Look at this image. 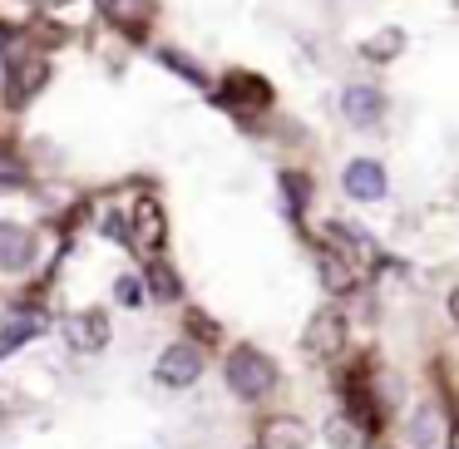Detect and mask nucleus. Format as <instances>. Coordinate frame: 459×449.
<instances>
[{"label": "nucleus", "instance_id": "nucleus-1", "mask_svg": "<svg viewBox=\"0 0 459 449\" xmlns=\"http://www.w3.org/2000/svg\"><path fill=\"white\" fill-rule=\"evenodd\" d=\"M228 385H232L238 400L257 405V400H267L272 390H277V366H272L257 346H238L228 356Z\"/></svg>", "mask_w": 459, "mask_h": 449}, {"label": "nucleus", "instance_id": "nucleus-2", "mask_svg": "<svg viewBox=\"0 0 459 449\" xmlns=\"http://www.w3.org/2000/svg\"><path fill=\"white\" fill-rule=\"evenodd\" d=\"M163 237H169V222H163V208L153 198H139L129 212V232H124V242H129L139 257H153V252L163 247Z\"/></svg>", "mask_w": 459, "mask_h": 449}, {"label": "nucleus", "instance_id": "nucleus-3", "mask_svg": "<svg viewBox=\"0 0 459 449\" xmlns=\"http://www.w3.org/2000/svg\"><path fill=\"white\" fill-rule=\"evenodd\" d=\"M198 376H203V350L193 346V341H173V346L153 360V380H159V385H169V390L193 385Z\"/></svg>", "mask_w": 459, "mask_h": 449}, {"label": "nucleus", "instance_id": "nucleus-4", "mask_svg": "<svg viewBox=\"0 0 459 449\" xmlns=\"http://www.w3.org/2000/svg\"><path fill=\"white\" fill-rule=\"evenodd\" d=\"M341 114H346V124H356V129H376V124L385 119V94L370 90V84H351V90L341 94Z\"/></svg>", "mask_w": 459, "mask_h": 449}, {"label": "nucleus", "instance_id": "nucleus-5", "mask_svg": "<svg viewBox=\"0 0 459 449\" xmlns=\"http://www.w3.org/2000/svg\"><path fill=\"white\" fill-rule=\"evenodd\" d=\"M35 262V232L21 222H0V272H25Z\"/></svg>", "mask_w": 459, "mask_h": 449}, {"label": "nucleus", "instance_id": "nucleus-6", "mask_svg": "<svg viewBox=\"0 0 459 449\" xmlns=\"http://www.w3.org/2000/svg\"><path fill=\"white\" fill-rule=\"evenodd\" d=\"M70 346L74 350H84V356H94V350H104L109 346V316H104L100 307H90V311H80V316H70Z\"/></svg>", "mask_w": 459, "mask_h": 449}, {"label": "nucleus", "instance_id": "nucleus-7", "mask_svg": "<svg viewBox=\"0 0 459 449\" xmlns=\"http://www.w3.org/2000/svg\"><path fill=\"white\" fill-rule=\"evenodd\" d=\"M341 346H346V321H341V311H316L307 326V350L311 356H341Z\"/></svg>", "mask_w": 459, "mask_h": 449}, {"label": "nucleus", "instance_id": "nucleus-8", "mask_svg": "<svg viewBox=\"0 0 459 449\" xmlns=\"http://www.w3.org/2000/svg\"><path fill=\"white\" fill-rule=\"evenodd\" d=\"M346 193L356 203H376V198H385V168H380L376 159H356V163H346Z\"/></svg>", "mask_w": 459, "mask_h": 449}, {"label": "nucleus", "instance_id": "nucleus-9", "mask_svg": "<svg viewBox=\"0 0 459 449\" xmlns=\"http://www.w3.org/2000/svg\"><path fill=\"white\" fill-rule=\"evenodd\" d=\"M45 80H50V65H45V55H25V60H15V65H11V104L35 99V94L45 90Z\"/></svg>", "mask_w": 459, "mask_h": 449}, {"label": "nucleus", "instance_id": "nucleus-10", "mask_svg": "<svg viewBox=\"0 0 459 449\" xmlns=\"http://www.w3.org/2000/svg\"><path fill=\"white\" fill-rule=\"evenodd\" d=\"M257 449H307V425H301L297 415L262 419V445Z\"/></svg>", "mask_w": 459, "mask_h": 449}, {"label": "nucleus", "instance_id": "nucleus-11", "mask_svg": "<svg viewBox=\"0 0 459 449\" xmlns=\"http://www.w3.org/2000/svg\"><path fill=\"white\" fill-rule=\"evenodd\" d=\"M222 99H228V104H242V109H262V104L272 99V90L257 80V74H228V84H222Z\"/></svg>", "mask_w": 459, "mask_h": 449}, {"label": "nucleus", "instance_id": "nucleus-12", "mask_svg": "<svg viewBox=\"0 0 459 449\" xmlns=\"http://www.w3.org/2000/svg\"><path fill=\"white\" fill-rule=\"evenodd\" d=\"M316 267H321L326 291H351L356 287V267H346V257H341L336 247H316Z\"/></svg>", "mask_w": 459, "mask_h": 449}, {"label": "nucleus", "instance_id": "nucleus-13", "mask_svg": "<svg viewBox=\"0 0 459 449\" xmlns=\"http://www.w3.org/2000/svg\"><path fill=\"white\" fill-rule=\"evenodd\" d=\"M94 5H100L114 25H124V30H134V35H139L143 21H149V0H94Z\"/></svg>", "mask_w": 459, "mask_h": 449}, {"label": "nucleus", "instance_id": "nucleus-14", "mask_svg": "<svg viewBox=\"0 0 459 449\" xmlns=\"http://www.w3.org/2000/svg\"><path fill=\"white\" fill-rule=\"evenodd\" d=\"M143 287H149L159 301H178L183 297V281H178V272H173L169 262H149V281H143Z\"/></svg>", "mask_w": 459, "mask_h": 449}, {"label": "nucleus", "instance_id": "nucleus-15", "mask_svg": "<svg viewBox=\"0 0 459 449\" xmlns=\"http://www.w3.org/2000/svg\"><path fill=\"white\" fill-rule=\"evenodd\" d=\"M35 336H40V321L35 316H21V321H11V326H0V360L15 356V350H21L25 341H35Z\"/></svg>", "mask_w": 459, "mask_h": 449}, {"label": "nucleus", "instance_id": "nucleus-16", "mask_svg": "<svg viewBox=\"0 0 459 449\" xmlns=\"http://www.w3.org/2000/svg\"><path fill=\"white\" fill-rule=\"evenodd\" d=\"M400 45H405V35H400V30H385V35H370V40L360 45V55H366V60H395Z\"/></svg>", "mask_w": 459, "mask_h": 449}, {"label": "nucleus", "instance_id": "nucleus-17", "mask_svg": "<svg viewBox=\"0 0 459 449\" xmlns=\"http://www.w3.org/2000/svg\"><path fill=\"white\" fill-rule=\"evenodd\" d=\"M410 429H415V439H420L425 449H439V410H420Z\"/></svg>", "mask_w": 459, "mask_h": 449}, {"label": "nucleus", "instance_id": "nucleus-18", "mask_svg": "<svg viewBox=\"0 0 459 449\" xmlns=\"http://www.w3.org/2000/svg\"><path fill=\"white\" fill-rule=\"evenodd\" d=\"M281 188H287V208H291V218H297L311 198V183L301 178V173H281Z\"/></svg>", "mask_w": 459, "mask_h": 449}, {"label": "nucleus", "instance_id": "nucleus-19", "mask_svg": "<svg viewBox=\"0 0 459 449\" xmlns=\"http://www.w3.org/2000/svg\"><path fill=\"white\" fill-rule=\"evenodd\" d=\"M15 183H25V163L15 159L11 143H0V188H15Z\"/></svg>", "mask_w": 459, "mask_h": 449}, {"label": "nucleus", "instance_id": "nucleus-20", "mask_svg": "<svg viewBox=\"0 0 459 449\" xmlns=\"http://www.w3.org/2000/svg\"><path fill=\"white\" fill-rule=\"evenodd\" d=\"M326 439H331L336 449H360V445H366V439H360V429L351 425V419H331V425H326Z\"/></svg>", "mask_w": 459, "mask_h": 449}, {"label": "nucleus", "instance_id": "nucleus-21", "mask_svg": "<svg viewBox=\"0 0 459 449\" xmlns=\"http://www.w3.org/2000/svg\"><path fill=\"white\" fill-rule=\"evenodd\" d=\"M114 301H119V307H143V281L139 277H119L114 281Z\"/></svg>", "mask_w": 459, "mask_h": 449}, {"label": "nucleus", "instance_id": "nucleus-22", "mask_svg": "<svg viewBox=\"0 0 459 449\" xmlns=\"http://www.w3.org/2000/svg\"><path fill=\"white\" fill-rule=\"evenodd\" d=\"M163 65H173V70H178V74H183V80H193V84H203V70H198V65H193V60H183V55H178V50H163Z\"/></svg>", "mask_w": 459, "mask_h": 449}, {"label": "nucleus", "instance_id": "nucleus-23", "mask_svg": "<svg viewBox=\"0 0 459 449\" xmlns=\"http://www.w3.org/2000/svg\"><path fill=\"white\" fill-rule=\"evenodd\" d=\"M188 326H193V336H203V341H212V336H218V326H212V321L203 316V311H188Z\"/></svg>", "mask_w": 459, "mask_h": 449}, {"label": "nucleus", "instance_id": "nucleus-24", "mask_svg": "<svg viewBox=\"0 0 459 449\" xmlns=\"http://www.w3.org/2000/svg\"><path fill=\"white\" fill-rule=\"evenodd\" d=\"M449 316L459 321V291H455V297H449Z\"/></svg>", "mask_w": 459, "mask_h": 449}, {"label": "nucleus", "instance_id": "nucleus-25", "mask_svg": "<svg viewBox=\"0 0 459 449\" xmlns=\"http://www.w3.org/2000/svg\"><path fill=\"white\" fill-rule=\"evenodd\" d=\"M449 449H459V425H455V429H449Z\"/></svg>", "mask_w": 459, "mask_h": 449}, {"label": "nucleus", "instance_id": "nucleus-26", "mask_svg": "<svg viewBox=\"0 0 459 449\" xmlns=\"http://www.w3.org/2000/svg\"><path fill=\"white\" fill-rule=\"evenodd\" d=\"M40 5H50V11H55V5H70V0H40Z\"/></svg>", "mask_w": 459, "mask_h": 449}, {"label": "nucleus", "instance_id": "nucleus-27", "mask_svg": "<svg viewBox=\"0 0 459 449\" xmlns=\"http://www.w3.org/2000/svg\"><path fill=\"white\" fill-rule=\"evenodd\" d=\"M5 415H11V410H5V400H0V425H5Z\"/></svg>", "mask_w": 459, "mask_h": 449}]
</instances>
